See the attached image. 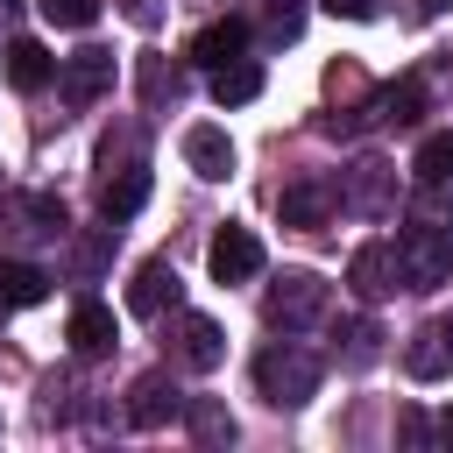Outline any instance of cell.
Masks as SVG:
<instances>
[{"label": "cell", "instance_id": "obj_29", "mask_svg": "<svg viewBox=\"0 0 453 453\" xmlns=\"http://www.w3.org/2000/svg\"><path fill=\"white\" fill-rule=\"evenodd\" d=\"M446 340H453V326H446Z\"/></svg>", "mask_w": 453, "mask_h": 453}, {"label": "cell", "instance_id": "obj_1", "mask_svg": "<svg viewBox=\"0 0 453 453\" xmlns=\"http://www.w3.org/2000/svg\"><path fill=\"white\" fill-rule=\"evenodd\" d=\"M396 262H403V290H439L446 269H453V205L432 198V184L396 234Z\"/></svg>", "mask_w": 453, "mask_h": 453}, {"label": "cell", "instance_id": "obj_14", "mask_svg": "<svg viewBox=\"0 0 453 453\" xmlns=\"http://www.w3.org/2000/svg\"><path fill=\"white\" fill-rule=\"evenodd\" d=\"M340 205V191L333 184H290L283 198H276V212H283V226H326V212Z\"/></svg>", "mask_w": 453, "mask_h": 453}, {"label": "cell", "instance_id": "obj_28", "mask_svg": "<svg viewBox=\"0 0 453 453\" xmlns=\"http://www.w3.org/2000/svg\"><path fill=\"white\" fill-rule=\"evenodd\" d=\"M446 439H453V411H446Z\"/></svg>", "mask_w": 453, "mask_h": 453}, {"label": "cell", "instance_id": "obj_26", "mask_svg": "<svg viewBox=\"0 0 453 453\" xmlns=\"http://www.w3.org/2000/svg\"><path fill=\"white\" fill-rule=\"evenodd\" d=\"M319 7H326V14H347V21H368V14H375V0H319Z\"/></svg>", "mask_w": 453, "mask_h": 453}, {"label": "cell", "instance_id": "obj_19", "mask_svg": "<svg viewBox=\"0 0 453 453\" xmlns=\"http://www.w3.org/2000/svg\"><path fill=\"white\" fill-rule=\"evenodd\" d=\"M403 368H411L418 382L446 375V326H418V333H411V354H403Z\"/></svg>", "mask_w": 453, "mask_h": 453}, {"label": "cell", "instance_id": "obj_24", "mask_svg": "<svg viewBox=\"0 0 453 453\" xmlns=\"http://www.w3.org/2000/svg\"><path fill=\"white\" fill-rule=\"evenodd\" d=\"M347 198H354V205H368V212H382V163H361Z\"/></svg>", "mask_w": 453, "mask_h": 453}, {"label": "cell", "instance_id": "obj_23", "mask_svg": "<svg viewBox=\"0 0 453 453\" xmlns=\"http://www.w3.org/2000/svg\"><path fill=\"white\" fill-rule=\"evenodd\" d=\"M50 28H92L99 21V0H35Z\"/></svg>", "mask_w": 453, "mask_h": 453}, {"label": "cell", "instance_id": "obj_22", "mask_svg": "<svg viewBox=\"0 0 453 453\" xmlns=\"http://www.w3.org/2000/svg\"><path fill=\"white\" fill-rule=\"evenodd\" d=\"M177 92H184V78H177L163 57H142V99H149V106H163V99H177Z\"/></svg>", "mask_w": 453, "mask_h": 453}, {"label": "cell", "instance_id": "obj_9", "mask_svg": "<svg viewBox=\"0 0 453 453\" xmlns=\"http://www.w3.org/2000/svg\"><path fill=\"white\" fill-rule=\"evenodd\" d=\"M241 50H248V21H241V14L205 21V28L191 35V64H198V71H219V64H234Z\"/></svg>", "mask_w": 453, "mask_h": 453}, {"label": "cell", "instance_id": "obj_16", "mask_svg": "<svg viewBox=\"0 0 453 453\" xmlns=\"http://www.w3.org/2000/svg\"><path fill=\"white\" fill-rule=\"evenodd\" d=\"M50 297V269L35 262H0V311H28Z\"/></svg>", "mask_w": 453, "mask_h": 453}, {"label": "cell", "instance_id": "obj_13", "mask_svg": "<svg viewBox=\"0 0 453 453\" xmlns=\"http://www.w3.org/2000/svg\"><path fill=\"white\" fill-rule=\"evenodd\" d=\"M50 78H57V57H50L42 42H28V35H14V42H7V85H14V92H42Z\"/></svg>", "mask_w": 453, "mask_h": 453}, {"label": "cell", "instance_id": "obj_6", "mask_svg": "<svg viewBox=\"0 0 453 453\" xmlns=\"http://www.w3.org/2000/svg\"><path fill=\"white\" fill-rule=\"evenodd\" d=\"M177 269L163 262V255H149V262H134V283H127V311L134 319H163L170 304H177Z\"/></svg>", "mask_w": 453, "mask_h": 453}, {"label": "cell", "instance_id": "obj_11", "mask_svg": "<svg viewBox=\"0 0 453 453\" xmlns=\"http://www.w3.org/2000/svg\"><path fill=\"white\" fill-rule=\"evenodd\" d=\"M64 340H71V354H78V361H99V354L120 340V326H113V311H106V304H78V311H71V326H64Z\"/></svg>", "mask_w": 453, "mask_h": 453}, {"label": "cell", "instance_id": "obj_25", "mask_svg": "<svg viewBox=\"0 0 453 453\" xmlns=\"http://www.w3.org/2000/svg\"><path fill=\"white\" fill-rule=\"evenodd\" d=\"M297 28H304V7H297V0H276V14H269V35H276V42H297Z\"/></svg>", "mask_w": 453, "mask_h": 453}, {"label": "cell", "instance_id": "obj_2", "mask_svg": "<svg viewBox=\"0 0 453 453\" xmlns=\"http://www.w3.org/2000/svg\"><path fill=\"white\" fill-rule=\"evenodd\" d=\"M319 375H326V368H319V354H304V347H290V340L255 354V389H262L276 411L311 403V396H319Z\"/></svg>", "mask_w": 453, "mask_h": 453}, {"label": "cell", "instance_id": "obj_20", "mask_svg": "<svg viewBox=\"0 0 453 453\" xmlns=\"http://www.w3.org/2000/svg\"><path fill=\"white\" fill-rule=\"evenodd\" d=\"M382 120L418 127V120H425V78H396V85L382 92Z\"/></svg>", "mask_w": 453, "mask_h": 453}, {"label": "cell", "instance_id": "obj_10", "mask_svg": "<svg viewBox=\"0 0 453 453\" xmlns=\"http://www.w3.org/2000/svg\"><path fill=\"white\" fill-rule=\"evenodd\" d=\"M184 163H191L205 184H219V177L234 170V142H226V127H212V120L184 127Z\"/></svg>", "mask_w": 453, "mask_h": 453}, {"label": "cell", "instance_id": "obj_4", "mask_svg": "<svg viewBox=\"0 0 453 453\" xmlns=\"http://www.w3.org/2000/svg\"><path fill=\"white\" fill-rule=\"evenodd\" d=\"M396 283H403V262H396V248H389V241L354 248V262H347V290H354L361 304H382Z\"/></svg>", "mask_w": 453, "mask_h": 453}, {"label": "cell", "instance_id": "obj_12", "mask_svg": "<svg viewBox=\"0 0 453 453\" xmlns=\"http://www.w3.org/2000/svg\"><path fill=\"white\" fill-rule=\"evenodd\" d=\"M142 205H149V170H142V163H127L120 177H106V191H99V219H106V226L134 219Z\"/></svg>", "mask_w": 453, "mask_h": 453}, {"label": "cell", "instance_id": "obj_21", "mask_svg": "<svg viewBox=\"0 0 453 453\" xmlns=\"http://www.w3.org/2000/svg\"><path fill=\"white\" fill-rule=\"evenodd\" d=\"M184 418H191V432H198V446H226L234 439V418L212 403V396H191L184 403Z\"/></svg>", "mask_w": 453, "mask_h": 453}, {"label": "cell", "instance_id": "obj_15", "mask_svg": "<svg viewBox=\"0 0 453 453\" xmlns=\"http://www.w3.org/2000/svg\"><path fill=\"white\" fill-rule=\"evenodd\" d=\"M177 333H184V347H177V354H184V368H198V375H212V368L226 361V333H219L212 319H198V311H191V319H184Z\"/></svg>", "mask_w": 453, "mask_h": 453}, {"label": "cell", "instance_id": "obj_17", "mask_svg": "<svg viewBox=\"0 0 453 453\" xmlns=\"http://www.w3.org/2000/svg\"><path fill=\"white\" fill-rule=\"evenodd\" d=\"M255 92H262V64L234 57V64H219V71H212V99H219V106H248Z\"/></svg>", "mask_w": 453, "mask_h": 453}, {"label": "cell", "instance_id": "obj_8", "mask_svg": "<svg viewBox=\"0 0 453 453\" xmlns=\"http://www.w3.org/2000/svg\"><path fill=\"white\" fill-rule=\"evenodd\" d=\"M57 78H64V99H71V106H92V99L113 85V50H78V57L57 64Z\"/></svg>", "mask_w": 453, "mask_h": 453}, {"label": "cell", "instance_id": "obj_27", "mask_svg": "<svg viewBox=\"0 0 453 453\" xmlns=\"http://www.w3.org/2000/svg\"><path fill=\"white\" fill-rule=\"evenodd\" d=\"M347 361H375V326H354V347H347Z\"/></svg>", "mask_w": 453, "mask_h": 453}, {"label": "cell", "instance_id": "obj_7", "mask_svg": "<svg viewBox=\"0 0 453 453\" xmlns=\"http://www.w3.org/2000/svg\"><path fill=\"white\" fill-rule=\"evenodd\" d=\"M184 389L170 382V375H142L134 389H127V425H142V432H156V425H170V418H184Z\"/></svg>", "mask_w": 453, "mask_h": 453}, {"label": "cell", "instance_id": "obj_18", "mask_svg": "<svg viewBox=\"0 0 453 453\" xmlns=\"http://www.w3.org/2000/svg\"><path fill=\"white\" fill-rule=\"evenodd\" d=\"M411 177H418V184H453V127H439V134H425V142H418Z\"/></svg>", "mask_w": 453, "mask_h": 453}, {"label": "cell", "instance_id": "obj_5", "mask_svg": "<svg viewBox=\"0 0 453 453\" xmlns=\"http://www.w3.org/2000/svg\"><path fill=\"white\" fill-rule=\"evenodd\" d=\"M205 269H212V283H248V276H262V241L248 226H219L205 248Z\"/></svg>", "mask_w": 453, "mask_h": 453}, {"label": "cell", "instance_id": "obj_3", "mask_svg": "<svg viewBox=\"0 0 453 453\" xmlns=\"http://www.w3.org/2000/svg\"><path fill=\"white\" fill-rule=\"evenodd\" d=\"M319 311H326V276H311V269H283V276L269 283V297H262V319L283 326V333L311 326Z\"/></svg>", "mask_w": 453, "mask_h": 453}]
</instances>
